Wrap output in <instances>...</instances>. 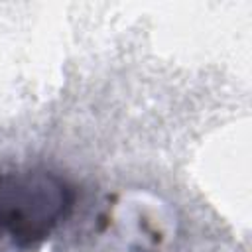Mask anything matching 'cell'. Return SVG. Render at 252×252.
I'll return each instance as SVG.
<instances>
[{"instance_id": "obj_1", "label": "cell", "mask_w": 252, "mask_h": 252, "mask_svg": "<svg viewBox=\"0 0 252 252\" xmlns=\"http://www.w3.org/2000/svg\"><path fill=\"white\" fill-rule=\"evenodd\" d=\"M73 187L47 169H0V252H32L71 213Z\"/></svg>"}]
</instances>
